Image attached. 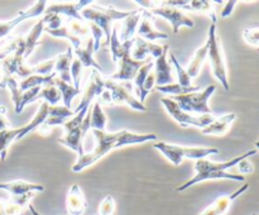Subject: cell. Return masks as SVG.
<instances>
[{"mask_svg": "<svg viewBox=\"0 0 259 215\" xmlns=\"http://www.w3.org/2000/svg\"><path fill=\"white\" fill-rule=\"evenodd\" d=\"M154 83H156V76H154V72H149V75L147 76L146 81H144V90L147 91V93H149V91L152 90V88L154 86Z\"/></svg>", "mask_w": 259, "mask_h": 215, "instance_id": "cell-46", "label": "cell"}, {"mask_svg": "<svg viewBox=\"0 0 259 215\" xmlns=\"http://www.w3.org/2000/svg\"><path fill=\"white\" fill-rule=\"evenodd\" d=\"M45 32L56 38H65V39H68L71 42V45H72L73 50H77V48H80L82 46L81 45V38L73 34L72 32H70L66 25H62V27L57 28V29H45Z\"/></svg>", "mask_w": 259, "mask_h": 215, "instance_id": "cell-35", "label": "cell"}, {"mask_svg": "<svg viewBox=\"0 0 259 215\" xmlns=\"http://www.w3.org/2000/svg\"><path fill=\"white\" fill-rule=\"evenodd\" d=\"M252 215H255V214H252Z\"/></svg>", "mask_w": 259, "mask_h": 215, "instance_id": "cell-54", "label": "cell"}, {"mask_svg": "<svg viewBox=\"0 0 259 215\" xmlns=\"http://www.w3.org/2000/svg\"><path fill=\"white\" fill-rule=\"evenodd\" d=\"M157 90L161 91L163 94H169L172 96L177 95H185V94L194 93V91H199L200 88L197 86H190V88H184V86L179 85V83H169L166 86H157Z\"/></svg>", "mask_w": 259, "mask_h": 215, "instance_id": "cell-37", "label": "cell"}, {"mask_svg": "<svg viewBox=\"0 0 259 215\" xmlns=\"http://www.w3.org/2000/svg\"><path fill=\"white\" fill-rule=\"evenodd\" d=\"M0 215H7V212H5V199H0Z\"/></svg>", "mask_w": 259, "mask_h": 215, "instance_id": "cell-49", "label": "cell"}, {"mask_svg": "<svg viewBox=\"0 0 259 215\" xmlns=\"http://www.w3.org/2000/svg\"><path fill=\"white\" fill-rule=\"evenodd\" d=\"M163 5L179 8L181 10H190L196 13H206L212 20V24L217 23V13H215L214 5L217 3L207 2V0H169V2H162Z\"/></svg>", "mask_w": 259, "mask_h": 215, "instance_id": "cell-16", "label": "cell"}, {"mask_svg": "<svg viewBox=\"0 0 259 215\" xmlns=\"http://www.w3.org/2000/svg\"><path fill=\"white\" fill-rule=\"evenodd\" d=\"M217 90V86L210 85L204 90L194 91V93L185 94V95L172 96V100L180 106L184 111L190 114H212L211 109L209 108V99Z\"/></svg>", "mask_w": 259, "mask_h": 215, "instance_id": "cell-9", "label": "cell"}, {"mask_svg": "<svg viewBox=\"0 0 259 215\" xmlns=\"http://www.w3.org/2000/svg\"><path fill=\"white\" fill-rule=\"evenodd\" d=\"M40 19L43 20L45 29H57L63 24V18L57 14H45V17H42Z\"/></svg>", "mask_w": 259, "mask_h": 215, "instance_id": "cell-39", "label": "cell"}, {"mask_svg": "<svg viewBox=\"0 0 259 215\" xmlns=\"http://www.w3.org/2000/svg\"><path fill=\"white\" fill-rule=\"evenodd\" d=\"M66 27L68 28L70 32H72L73 34L77 35V37L82 38L86 37L90 32V28H89V22H86L85 19L77 20V19H67V24Z\"/></svg>", "mask_w": 259, "mask_h": 215, "instance_id": "cell-38", "label": "cell"}, {"mask_svg": "<svg viewBox=\"0 0 259 215\" xmlns=\"http://www.w3.org/2000/svg\"><path fill=\"white\" fill-rule=\"evenodd\" d=\"M45 32V24H43V20H38L37 24H34V27L30 29V32L28 33L24 37V43H25V51H24V60H27L32 52L34 51V48L37 47L38 40H39L40 35Z\"/></svg>", "mask_w": 259, "mask_h": 215, "instance_id": "cell-30", "label": "cell"}, {"mask_svg": "<svg viewBox=\"0 0 259 215\" xmlns=\"http://www.w3.org/2000/svg\"><path fill=\"white\" fill-rule=\"evenodd\" d=\"M105 90V80L103 78L101 73L99 71L93 70L91 71L90 78L88 80L85 86V90H83L82 98H81L80 104L77 105V108L73 110V113H78V111L83 110V109L90 108L91 103L95 100L96 98H100L101 94Z\"/></svg>", "mask_w": 259, "mask_h": 215, "instance_id": "cell-12", "label": "cell"}, {"mask_svg": "<svg viewBox=\"0 0 259 215\" xmlns=\"http://www.w3.org/2000/svg\"><path fill=\"white\" fill-rule=\"evenodd\" d=\"M28 207H29V210H30V212H32V215H40L39 212H38L37 210L34 209V206H33L32 204H29V205H28Z\"/></svg>", "mask_w": 259, "mask_h": 215, "instance_id": "cell-50", "label": "cell"}, {"mask_svg": "<svg viewBox=\"0 0 259 215\" xmlns=\"http://www.w3.org/2000/svg\"><path fill=\"white\" fill-rule=\"evenodd\" d=\"M237 4H238V2H235V0H232V2L225 3V7H224V9H223V12H222V17L223 18L229 17V15L232 14L233 9H234V7Z\"/></svg>", "mask_w": 259, "mask_h": 215, "instance_id": "cell-47", "label": "cell"}, {"mask_svg": "<svg viewBox=\"0 0 259 215\" xmlns=\"http://www.w3.org/2000/svg\"><path fill=\"white\" fill-rule=\"evenodd\" d=\"M136 10H131V12H121V10H116L114 8H105L101 5H96V7H88L83 8L80 12L81 17L89 23H94L98 25L105 35V43L104 46H108L110 43L111 38V23L114 20H124L126 17H131Z\"/></svg>", "mask_w": 259, "mask_h": 215, "instance_id": "cell-5", "label": "cell"}, {"mask_svg": "<svg viewBox=\"0 0 259 215\" xmlns=\"http://www.w3.org/2000/svg\"><path fill=\"white\" fill-rule=\"evenodd\" d=\"M255 147H257V148L259 149V141H258V142H255Z\"/></svg>", "mask_w": 259, "mask_h": 215, "instance_id": "cell-51", "label": "cell"}, {"mask_svg": "<svg viewBox=\"0 0 259 215\" xmlns=\"http://www.w3.org/2000/svg\"><path fill=\"white\" fill-rule=\"evenodd\" d=\"M73 48L68 47V50L66 51L62 55H58L56 58L55 63V72L57 73V77L60 80L65 81L67 83H72V78H71V63L73 61Z\"/></svg>", "mask_w": 259, "mask_h": 215, "instance_id": "cell-22", "label": "cell"}, {"mask_svg": "<svg viewBox=\"0 0 259 215\" xmlns=\"http://www.w3.org/2000/svg\"><path fill=\"white\" fill-rule=\"evenodd\" d=\"M73 52H75L76 55V58H77L78 61L81 62V65H82V67H91L93 70H96L99 71V72H103V68H101V66L99 65L98 62L95 61V58H94V39L93 38H90V39L88 40V43H86L85 46H81L80 48H77V50H73Z\"/></svg>", "mask_w": 259, "mask_h": 215, "instance_id": "cell-23", "label": "cell"}, {"mask_svg": "<svg viewBox=\"0 0 259 215\" xmlns=\"http://www.w3.org/2000/svg\"><path fill=\"white\" fill-rule=\"evenodd\" d=\"M42 99L46 103L50 104V105H57V104L62 100L60 91H58V89L56 88L55 85L43 86L42 90L39 91V94L35 96V101L42 100Z\"/></svg>", "mask_w": 259, "mask_h": 215, "instance_id": "cell-34", "label": "cell"}, {"mask_svg": "<svg viewBox=\"0 0 259 215\" xmlns=\"http://www.w3.org/2000/svg\"><path fill=\"white\" fill-rule=\"evenodd\" d=\"M164 45H157V43L148 42L141 37H134V45L132 48V57L136 61H147V56L151 55L152 57L158 58L163 53Z\"/></svg>", "mask_w": 259, "mask_h": 215, "instance_id": "cell-17", "label": "cell"}, {"mask_svg": "<svg viewBox=\"0 0 259 215\" xmlns=\"http://www.w3.org/2000/svg\"><path fill=\"white\" fill-rule=\"evenodd\" d=\"M168 45H164L163 53L156 58L154 61V76H156L157 86H166L174 83V76H172V65L167 61L168 55Z\"/></svg>", "mask_w": 259, "mask_h": 215, "instance_id": "cell-18", "label": "cell"}, {"mask_svg": "<svg viewBox=\"0 0 259 215\" xmlns=\"http://www.w3.org/2000/svg\"><path fill=\"white\" fill-rule=\"evenodd\" d=\"M93 4L91 0H80V2H65L53 3L50 4L45 10V14H57L61 17H67V19L82 20L80 12L83 8H88Z\"/></svg>", "mask_w": 259, "mask_h": 215, "instance_id": "cell-14", "label": "cell"}, {"mask_svg": "<svg viewBox=\"0 0 259 215\" xmlns=\"http://www.w3.org/2000/svg\"><path fill=\"white\" fill-rule=\"evenodd\" d=\"M55 63L56 60H48L33 66L35 70V75H50V73L55 72Z\"/></svg>", "mask_w": 259, "mask_h": 215, "instance_id": "cell-43", "label": "cell"}, {"mask_svg": "<svg viewBox=\"0 0 259 215\" xmlns=\"http://www.w3.org/2000/svg\"><path fill=\"white\" fill-rule=\"evenodd\" d=\"M142 13L143 9H136V12L131 15V17H126L123 20V24H121V30L120 35H119V40L121 43L126 42V40L133 39L134 35L137 33V28H138L139 22H141Z\"/></svg>", "mask_w": 259, "mask_h": 215, "instance_id": "cell-24", "label": "cell"}, {"mask_svg": "<svg viewBox=\"0 0 259 215\" xmlns=\"http://www.w3.org/2000/svg\"><path fill=\"white\" fill-rule=\"evenodd\" d=\"M237 115L234 113L225 114V115L217 116L212 123H210L209 125H206L205 128L201 129L202 134H217V136H222V134L227 133L228 129L230 128L233 121L235 120Z\"/></svg>", "mask_w": 259, "mask_h": 215, "instance_id": "cell-25", "label": "cell"}, {"mask_svg": "<svg viewBox=\"0 0 259 215\" xmlns=\"http://www.w3.org/2000/svg\"><path fill=\"white\" fill-rule=\"evenodd\" d=\"M55 86L60 91L61 98H62L63 101V106H66L67 109H71V103H72L73 98L81 93V88H75L71 83L60 80L58 77L55 78Z\"/></svg>", "mask_w": 259, "mask_h": 215, "instance_id": "cell-32", "label": "cell"}, {"mask_svg": "<svg viewBox=\"0 0 259 215\" xmlns=\"http://www.w3.org/2000/svg\"><path fill=\"white\" fill-rule=\"evenodd\" d=\"M207 57H209L210 65H211L212 73L215 77L219 80L223 88L225 90H229V78H228V68L227 63H225L224 53H223L222 45L219 42V38L217 34V25L210 24L209 33H207Z\"/></svg>", "mask_w": 259, "mask_h": 215, "instance_id": "cell-8", "label": "cell"}, {"mask_svg": "<svg viewBox=\"0 0 259 215\" xmlns=\"http://www.w3.org/2000/svg\"><path fill=\"white\" fill-rule=\"evenodd\" d=\"M153 67H154V62L153 61H149V62H147L146 65H143L141 68H139V71L137 72L136 77H134L136 94H137V96H138V100L141 101L142 104L144 103V100H146V98L148 96V94H149L144 90V81H146L147 76L149 75V72L153 70Z\"/></svg>", "mask_w": 259, "mask_h": 215, "instance_id": "cell-28", "label": "cell"}, {"mask_svg": "<svg viewBox=\"0 0 259 215\" xmlns=\"http://www.w3.org/2000/svg\"><path fill=\"white\" fill-rule=\"evenodd\" d=\"M81 70H82V65L80 61L76 57H73L72 63H71V78L75 88H80V78H81Z\"/></svg>", "mask_w": 259, "mask_h": 215, "instance_id": "cell-42", "label": "cell"}, {"mask_svg": "<svg viewBox=\"0 0 259 215\" xmlns=\"http://www.w3.org/2000/svg\"><path fill=\"white\" fill-rule=\"evenodd\" d=\"M57 77V73L52 72L50 75H32L23 78L19 82L20 91H27L29 89L38 88V86H48L55 85V78Z\"/></svg>", "mask_w": 259, "mask_h": 215, "instance_id": "cell-27", "label": "cell"}, {"mask_svg": "<svg viewBox=\"0 0 259 215\" xmlns=\"http://www.w3.org/2000/svg\"><path fill=\"white\" fill-rule=\"evenodd\" d=\"M46 8H47V2L39 0V2H35L32 7L28 8L24 12H19V14L13 18V19L8 20V22H0V40L4 39L7 35H9V33L24 20L29 19V18L40 17L45 13Z\"/></svg>", "mask_w": 259, "mask_h": 215, "instance_id": "cell-13", "label": "cell"}, {"mask_svg": "<svg viewBox=\"0 0 259 215\" xmlns=\"http://www.w3.org/2000/svg\"><path fill=\"white\" fill-rule=\"evenodd\" d=\"M134 45V38L131 40L121 43L118 37V30L116 28H113L111 30V38H110V52L113 56L114 62L118 63V72L111 75V80L114 81H131L134 80L137 72L139 68L147 62L152 60L147 61H136L132 57V48Z\"/></svg>", "mask_w": 259, "mask_h": 215, "instance_id": "cell-3", "label": "cell"}, {"mask_svg": "<svg viewBox=\"0 0 259 215\" xmlns=\"http://www.w3.org/2000/svg\"><path fill=\"white\" fill-rule=\"evenodd\" d=\"M5 111H7L5 106H0V131L10 128L9 120L5 118Z\"/></svg>", "mask_w": 259, "mask_h": 215, "instance_id": "cell-45", "label": "cell"}, {"mask_svg": "<svg viewBox=\"0 0 259 215\" xmlns=\"http://www.w3.org/2000/svg\"><path fill=\"white\" fill-rule=\"evenodd\" d=\"M89 28H90V32L93 33V39H94V51L99 50V46H100V40L103 38L104 32L94 23H89Z\"/></svg>", "mask_w": 259, "mask_h": 215, "instance_id": "cell-44", "label": "cell"}, {"mask_svg": "<svg viewBox=\"0 0 259 215\" xmlns=\"http://www.w3.org/2000/svg\"><path fill=\"white\" fill-rule=\"evenodd\" d=\"M0 70H2V65H0Z\"/></svg>", "mask_w": 259, "mask_h": 215, "instance_id": "cell-52", "label": "cell"}, {"mask_svg": "<svg viewBox=\"0 0 259 215\" xmlns=\"http://www.w3.org/2000/svg\"><path fill=\"white\" fill-rule=\"evenodd\" d=\"M243 38L248 45L259 48V27H250L244 29Z\"/></svg>", "mask_w": 259, "mask_h": 215, "instance_id": "cell-41", "label": "cell"}, {"mask_svg": "<svg viewBox=\"0 0 259 215\" xmlns=\"http://www.w3.org/2000/svg\"><path fill=\"white\" fill-rule=\"evenodd\" d=\"M88 207V201L78 185H72L66 199V209L70 215H82Z\"/></svg>", "mask_w": 259, "mask_h": 215, "instance_id": "cell-21", "label": "cell"}, {"mask_svg": "<svg viewBox=\"0 0 259 215\" xmlns=\"http://www.w3.org/2000/svg\"><path fill=\"white\" fill-rule=\"evenodd\" d=\"M23 138V126L20 128H9L0 131V157L4 161L7 157L8 147L15 141H20Z\"/></svg>", "mask_w": 259, "mask_h": 215, "instance_id": "cell-29", "label": "cell"}, {"mask_svg": "<svg viewBox=\"0 0 259 215\" xmlns=\"http://www.w3.org/2000/svg\"><path fill=\"white\" fill-rule=\"evenodd\" d=\"M115 211V201H114L113 196L108 195L103 199L99 206V215H114Z\"/></svg>", "mask_w": 259, "mask_h": 215, "instance_id": "cell-40", "label": "cell"}, {"mask_svg": "<svg viewBox=\"0 0 259 215\" xmlns=\"http://www.w3.org/2000/svg\"><path fill=\"white\" fill-rule=\"evenodd\" d=\"M257 153V149H252V151H248L245 153H243L242 156H238L235 158H232L230 161L227 162H212L209 159H197L196 163H195V176L192 179L187 180L185 184H182L181 186L177 187V192H182L185 190L190 189L194 185L200 184V182L207 181V180H219V179H228V180H234V181H244V176L243 175H234L228 172V169L232 168V167L238 166L239 162H242L243 159H247L249 157L254 156Z\"/></svg>", "mask_w": 259, "mask_h": 215, "instance_id": "cell-2", "label": "cell"}, {"mask_svg": "<svg viewBox=\"0 0 259 215\" xmlns=\"http://www.w3.org/2000/svg\"><path fill=\"white\" fill-rule=\"evenodd\" d=\"M238 164H239L240 171L242 172H245V174H250V172H253V164L248 161V158L243 159V161L239 162Z\"/></svg>", "mask_w": 259, "mask_h": 215, "instance_id": "cell-48", "label": "cell"}, {"mask_svg": "<svg viewBox=\"0 0 259 215\" xmlns=\"http://www.w3.org/2000/svg\"><path fill=\"white\" fill-rule=\"evenodd\" d=\"M90 108V129H93V131H105L108 118H106L105 113H104L103 108H101V104L99 103V100H95Z\"/></svg>", "mask_w": 259, "mask_h": 215, "instance_id": "cell-33", "label": "cell"}, {"mask_svg": "<svg viewBox=\"0 0 259 215\" xmlns=\"http://www.w3.org/2000/svg\"><path fill=\"white\" fill-rule=\"evenodd\" d=\"M90 116L91 108L75 113V115L68 119L62 125L65 128V136L62 138H58L57 141L60 144H63L67 148L75 151L77 153V158L85 154L83 138H85L86 133L90 131Z\"/></svg>", "mask_w": 259, "mask_h": 215, "instance_id": "cell-4", "label": "cell"}, {"mask_svg": "<svg viewBox=\"0 0 259 215\" xmlns=\"http://www.w3.org/2000/svg\"><path fill=\"white\" fill-rule=\"evenodd\" d=\"M169 60H171V65L176 68V72H177V78H179V85L184 86V88H190L192 82V78L190 77L189 73L186 72V68H184L181 66V63L179 62V60L176 58V56L169 53Z\"/></svg>", "mask_w": 259, "mask_h": 215, "instance_id": "cell-36", "label": "cell"}, {"mask_svg": "<svg viewBox=\"0 0 259 215\" xmlns=\"http://www.w3.org/2000/svg\"><path fill=\"white\" fill-rule=\"evenodd\" d=\"M105 89L110 93L111 101L113 104H126L129 105V108L134 109V110L139 111H147L148 109L144 106V104H142L141 101L137 98H134L132 95L131 90L126 88L124 83L118 82V81H114L111 78L105 80Z\"/></svg>", "mask_w": 259, "mask_h": 215, "instance_id": "cell-11", "label": "cell"}, {"mask_svg": "<svg viewBox=\"0 0 259 215\" xmlns=\"http://www.w3.org/2000/svg\"><path fill=\"white\" fill-rule=\"evenodd\" d=\"M154 17L148 12L144 10L142 13L141 22H139L138 28H137V37H141L148 42H153L157 39H167L168 35L166 33H162L159 30H156L153 28Z\"/></svg>", "mask_w": 259, "mask_h": 215, "instance_id": "cell-19", "label": "cell"}, {"mask_svg": "<svg viewBox=\"0 0 259 215\" xmlns=\"http://www.w3.org/2000/svg\"><path fill=\"white\" fill-rule=\"evenodd\" d=\"M94 137L96 139V146L93 151L88 152L82 157L77 158L75 164L72 166L73 172H81L89 166L98 162L104 156L111 152L113 149L120 148V147L129 146V144H141L146 142L156 141L158 137L157 134H138L132 133L129 131H120L115 133H108L105 131H93Z\"/></svg>", "mask_w": 259, "mask_h": 215, "instance_id": "cell-1", "label": "cell"}, {"mask_svg": "<svg viewBox=\"0 0 259 215\" xmlns=\"http://www.w3.org/2000/svg\"><path fill=\"white\" fill-rule=\"evenodd\" d=\"M207 50H209V46H207V43H205L204 46L197 48L194 57H192L191 61L189 62V66H187L186 68V72L189 73L191 78L197 77V76H199L202 63H204V61L207 58Z\"/></svg>", "mask_w": 259, "mask_h": 215, "instance_id": "cell-31", "label": "cell"}, {"mask_svg": "<svg viewBox=\"0 0 259 215\" xmlns=\"http://www.w3.org/2000/svg\"><path fill=\"white\" fill-rule=\"evenodd\" d=\"M0 190L8 191L13 196H23L27 194H37V192L45 191V186L39 184L23 181V180H15L9 182H0Z\"/></svg>", "mask_w": 259, "mask_h": 215, "instance_id": "cell-20", "label": "cell"}, {"mask_svg": "<svg viewBox=\"0 0 259 215\" xmlns=\"http://www.w3.org/2000/svg\"><path fill=\"white\" fill-rule=\"evenodd\" d=\"M161 103L163 104L164 109H166L167 113L174 118V120L177 121V123L181 126H184V128H187V126H197V128L202 129L217 119V116H215L214 114L195 115V114L186 113V111L182 110L171 98H162Z\"/></svg>", "mask_w": 259, "mask_h": 215, "instance_id": "cell-10", "label": "cell"}, {"mask_svg": "<svg viewBox=\"0 0 259 215\" xmlns=\"http://www.w3.org/2000/svg\"><path fill=\"white\" fill-rule=\"evenodd\" d=\"M156 149L166 156V158L175 166H180L185 158L189 159H204L207 156L219 153V149L214 147H187L179 144L166 143V142H157L153 144Z\"/></svg>", "mask_w": 259, "mask_h": 215, "instance_id": "cell-6", "label": "cell"}, {"mask_svg": "<svg viewBox=\"0 0 259 215\" xmlns=\"http://www.w3.org/2000/svg\"><path fill=\"white\" fill-rule=\"evenodd\" d=\"M0 88L9 89L10 94H12V100L14 103L15 113H20V101H22L23 91H20L19 83H18L17 78L13 75H7L3 73L2 80H0Z\"/></svg>", "mask_w": 259, "mask_h": 215, "instance_id": "cell-26", "label": "cell"}, {"mask_svg": "<svg viewBox=\"0 0 259 215\" xmlns=\"http://www.w3.org/2000/svg\"><path fill=\"white\" fill-rule=\"evenodd\" d=\"M248 189H249V184H244L242 187L235 190L232 194L218 196L209 206H206V209H205L200 215H225L229 211V209L232 207L235 199H238L240 195L244 194Z\"/></svg>", "mask_w": 259, "mask_h": 215, "instance_id": "cell-15", "label": "cell"}, {"mask_svg": "<svg viewBox=\"0 0 259 215\" xmlns=\"http://www.w3.org/2000/svg\"><path fill=\"white\" fill-rule=\"evenodd\" d=\"M137 5L141 7V9L148 10L153 17H161L163 19L168 20L172 24V29L175 33H179L180 27H194V22L191 18L179 8L163 5L162 2H148V0H137Z\"/></svg>", "mask_w": 259, "mask_h": 215, "instance_id": "cell-7", "label": "cell"}, {"mask_svg": "<svg viewBox=\"0 0 259 215\" xmlns=\"http://www.w3.org/2000/svg\"><path fill=\"white\" fill-rule=\"evenodd\" d=\"M95 215H99V214H95Z\"/></svg>", "mask_w": 259, "mask_h": 215, "instance_id": "cell-53", "label": "cell"}]
</instances>
